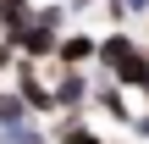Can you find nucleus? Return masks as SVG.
<instances>
[{"label": "nucleus", "mask_w": 149, "mask_h": 144, "mask_svg": "<svg viewBox=\"0 0 149 144\" xmlns=\"http://www.w3.org/2000/svg\"><path fill=\"white\" fill-rule=\"evenodd\" d=\"M50 144H105V133H94L77 111H55V122H50Z\"/></svg>", "instance_id": "nucleus-7"}, {"label": "nucleus", "mask_w": 149, "mask_h": 144, "mask_svg": "<svg viewBox=\"0 0 149 144\" xmlns=\"http://www.w3.org/2000/svg\"><path fill=\"white\" fill-rule=\"evenodd\" d=\"M11 67H17V44H6V39H0V83L11 78Z\"/></svg>", "instance_id": "nucleus-11"}, {"label": "nucleus", "mask_w": 149, "mask_h": 144, "mask_svg": "<svg viewBox=\"0 0 149 144\" xmlns=\"http://www.w3.org/2000/svg\"><path fill=\"white\" fill-rule=\"evenodd\" d=\"M94 50H100V33H88V28H66L61 44H55V55H50V67H94Z\"/></svg>", "instance_id": "nucleus-4"}, {"label": "nucleus", "mask_w": 149, "mask_h": 144, "mask_svg": "<svg viewBox=\"0 0 149 144\" xmlns=\"http://www.w3.org/2000/svg\"><path fill=\"white\" fill-rule=\"evenodd\" d=\"M88 105H94V111H105L111 122H122V128H133V117H138V111L127 105V89H122V83H111L105 72H94V94H88Z\"/></svg>", "instance_id": "nucleus-5"}, {"label": "nucleus", "mask_w": 149, "mask_h": 144, "mask_svg": "<svg viewBox=\"0 0 149 144\" xmlns=\"http://www.w3.org/2000/svg\"><path fill=\"white\" fill-rule=\"evenodd\" d=\"M11 122H28V105L17 100L11 83H0V128H11ZM33 122H39V117H33Z\"/></svg>", "instance_id": "nucleus-10"}, {"label": "nucleus", "mask_w": 149, "mask_h": 144, "mask_svg": "<svg viewBox=\"0 0 149 144\" xmlns=\"http://www.w3.org/2000/svg\"><path fill=\"white\" fill-rule=\"evenodd\" d=\"M0 144H50V128H39V122L28 117V122H11V128H0Z\"/></svg>", "instance_id": "nucleus-9"}, {"label": "nucleus", "mask_w": 149, "mask_h": 144, "mask_svg": "<svg viewBox=\"0 0 149 144\" xmlns=\"http://www.w3.org/2000/svg\"><path fill=\"white\" fill-rule=\"evenodd\" d=\"M55 44H61V33H55V28H44L39 17H33V22L17 33V55H22V61H39V67L55 55Z\"/></svg>", "instance_id": "nucleus-6"}, {"label": "nucleus", "mask_w": 149, "mask_h": 144, "mask_svg": "<svg viewBox=\"0 0 149 144\" xmlns=\"http://www.w3.org/2000/svg\"><path fill=\"white\" fill-rule=\"evenodd\" d=\"M66 11H72V17H83V11H94V0H66Z\"/></svg>", "instance_id": "nucleus-13"}, {"label": "nucleus", "mask_w": 149, "mask_h": 144, "mask_svg": "<svg viewBox=\"0 0 149 144\" xmlns=\"http://www.w3.org/2000/svg\"><path fill=\"white\" fill-rule=\"evenodd\" d=\"M11 89H17V100L28 105V117H55V94H50V78L39 72V61H22L17 55V67H11Z\"/></svg>", "instance_id": "nucleus-2"}, {"label": "nucleus", "mask_w": 149, "mask_h": 144, "mask_svg": "<svg viewBox=\"0 0 149 144\" xmlns=\"http://www.w3.org/2000/svg\"><path fill=\"white\" fill-rule=\"evenodd\" d=\"M33 22V0H0V39L17 44V33Z\"/></svg>", "instance_id": "nucleus-8"}, {"label": "nucleus", "mask_w": 149, "mask_h": 144, "mask_svg": "<svg viewBox=\"0 0 149 144\" xmlns=\"http://www.w3.org/2000/svg\"><path fill=\"white\" fill-rule=\"evenodd\" d=\"M122 17L133 22V17H149V0H122Z\"/></svg>", "instance_id": "nucleus-12"}, {"label": "nucleus", "mask_w": 149, "mask_h": 144, "mask_svg": "<svg viewBox=\"0 0 149 144\" xmlns=\"http://www.w3.org/2000/svg\"><path fill=\"white\" fill-rule=\"evenodd\" d=\"M94 67H100L111 83H122V89H144L149 83V44L133 39L127 28H111V33H100Z\"/></svg>", "instance_id": "nucleus-1"}, {"label": "nucleus", "mask_w": 149, "mask_h": 144, "mask_svg": "<svg viewBox=\"0 0 149 144\" xmlns=\"http://www.w3.org/2000/svg\"><path fill=\"white\" fill-rule=\"evenodd\" d=\"M50 94H55V111H88V94H94V72L88 67H55L50 78Z\"/></svg>", "instance_id": "nucleus-3"}, {"label": "nucleus", "mask_w": 149, "mask_h": 144, "mask_svg": "<svg viewBox=\"0 0 149 144\" xmlns=\"http://www.w3.org/2000/svg\"><path fill=\"white\" fill-rule=\"evenodd\" d=\"M144 28H149V17H144Z\"/></svg>", "instance_id": "nucleus-14"}]
</instances>
